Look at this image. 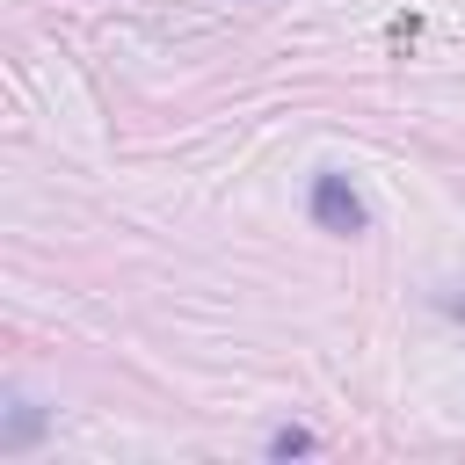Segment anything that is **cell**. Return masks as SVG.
<instances>
[{"instance_id":"3","label":"cell","mask_w":465,"mask_h":465,"mask_svg":"<svg viewBox=\"0 0 465 465\" xmlns=\"http://www.w3.org/2000/svg\"><path fill=\"white\" fill-rule=\"evenodd\" d=\"M269 450H276V458H291V450H312V436H305V429H283Z\"/></svg>"},{"instance_id":"1","label":"cell","mask_w":465,"mask_h":465,"mask_svg":"<svg viewBox=\"0 0 465 465\" xmlns=\"http://www.w3.org/2000/svg\"><path fill=\"white\" fill-rule=\"evenodd\" d=\"M312 225H327V232H363V196L349 189V174H320V182H312Z\"/></svg>"},{"instance_id":"2","label":"cell","mask_w":465,"mask_h":465,"mask_svg":"<svg viewBox=\"0 0 465 465\" xmlns=\"http://www.w3.org/2000/svg\"><path fill=\"white\" fill-rule=\"evenodd\" d=\"M29 436H36V407H22V400H15V429L0 436V450H22Z\"/></svg>"}]
</instances>
